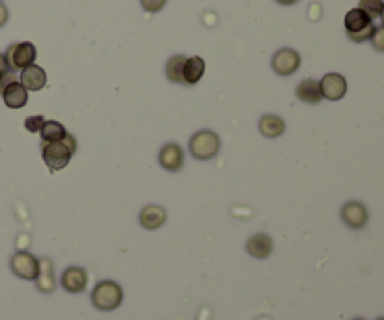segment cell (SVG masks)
<instances>
[{
  "instance_id": "1",
  "label": "cell",
  "mask_w": 384,
  "mask_h": 320,
  "mask_svg": "<svg viewBox=\"0 0 384 320\" xmlns=\"http://www.w3.org/2000/svg\"><path fill=\"white\" fill-rule=\"evenodd\" d=\"M77 150V140L72 133L66 135V139L58 142H44L41 146V156H44L45 165L51 171H62L72 161L73 154Z\"/></svg>"
},
{
  "instance_id": "2",
  "label": "cell",
  "mask_w": 384,
  "mask_h": 320,
  "mask_svg": "<svg viewBox=\"0 0 384 320\" xmlns=\"http://www.w3.org/2000/svg\"><path fill=\"white\" fill-rule=\"evenodd\" d=\"M219 150H222V140H219V135L214 133L212 129H200L191 135L190 152L195 159L208 161L212 157H216Z\"/></svg>"
},
{
  "instance_id": "3",
  "label": "cell",
  "mask_w": 384,
  "mask_h": 320,
  "mask_svg": "<svg viewBox=\"0 0 384 320\" xmlns=\"http://www.w3.org/2000/svg\"><path fill=\"white\" fill-rule=\"evenodd\" d=\"M90 298H92V303H94L96 309H100V311H115L117 307H120V303L124 300L122 286L115 283V281H100L94 286Z\"/></svg>"
},
{
  "instance_id": "4",
  "label": "cell",
  "mask_w": 384,
  "mask_h": 320,
  "mask_svg": "<svg viewBox=\"0 0 384 320\" xmlns=\"http://www.w3.org/2000/svg\"><path fill=\"white\" fill-rule=\"evenodd\" d=\"M375 28L377 27L373 25V21H371L360 8H354V10L347 11L345 30L349 39L357 41V44L368 41V39H371V36H373Z\"/></svg>"
},
{
  "instance_id": "5",
  "label": "cell",
  "mask_w": 384,
  "mask_h": 320,
  "mask_svg": "<svg viewBox=\"0 0 384 320\" xmlns=\"http://www.w3.org/2000/svg\"><path fill=\"white\" fill-rule=\"evenodd\" d=\"M36 47L30 41H21V44H11L4 53V58L8 62V67L11 72H23L25 67L32 66L36 60Z\"/></svg>"
},
{
  "instance_id": "6",
  "label": "cell",
  "mask_w": 384,
  "mask_h": 320,
  "mask_svg": "<svg viewBox=\"0 0 384 320\" xmlns=\"http://www.w3.org/2000/svg\"><path fill=\"white\" fill-rule=\"evenodd\" d=\"M11 272L25 281H36L39 272V260L28 251H17L10 260Z\"/></svg>"
},
{
  "instance_id": "7",
  "label": "cell",
  "mask_w": 384,
  "mask_h": 320,
  "mask_svg": "<svg viewBox=\"0 0 384 320\" xmlns=\"http://www.w3.org/2000/svg\"><path fill=\"white\" fill-rule=\"evenodd\" d=\"M298 67H300V55L295 49L285 47L272 56V69L281 77H289L298 72Z\"/></svg>"
},
{
  "instance_id": "8",
  "label": "cell",
  "mask_w": 384,
  "mask_h": 320,
  "mask_svg": "<svg viewBox=\"0 0 384 320\" xmlns=\"http://www.w3.org/2000/svg\"><path fill=\"white\" fill-rule=\"evenodd\" d=\"M87 283H89V274L81 266H70L64 269L60 277L62 288L70 294H81L87 288Z\"/></svg>"
},
{
  "instance_id": "9",
  "label": "cell",
  "mask_w": 384,
  "mask_h": 320,
  "mask_svg": "<svg viewBox=\"0 0 384 320\" xmlns=\"http://www.w3.org/2000/svg\"><path fill=\"white\" fill-rule=\"evenodd\" d=\"M341 219L349 229H364L368 225V208L358 201L347 202L341 208Z\"/></svg>"
},
{
  "instance_id": "10",
  "label": "cell",
  "mask_w": 384,
  "mask_h": 320,
  "mask_svg": "<svg viewBox=\"0 0 384 320\" xmlns=\"http://www.w3.org/2000/svg\"><path fill=\"white\" fill-rule=\"evenodd\" d=\"M158 161L165 171L171 173H179L180 168L184 167V150L182 146L177 142H169V145L162 146V150L158 154Z\"/></svg>"
},
{
  "instance_id": "11",
  "label": "cell",
  "mask_w": 384,
  "mask_h": 320,
  "mask_svg": "<svg viewBox=\"0 0 384 320\" xmlns=\"http://www.w3.org/2000/svg\"><path fill=\"white\" fill-rule=\"evenodd\" d=\"M319 83H321L323 98H326V100L338 101L347 94V81L340 73H326Z\"/></svg>"
},
{
  "instance_id": "12",
  "label": "cell",
  "mask_w": 384,
  "mask_h": 320,
  "mask_svg": "<svg viewBox=\"0 0 384 320\" xmlns=\"http://www.w3.org/2000/svg\"><path fill=\"white\" fill-rule=\"evenodd\" d=\"M167 221V212L165 208L158 206V204H148L141 210L139 213V223L143 229L146 230H156Z\"/></svg>"
},
{
  "instance_id": "13",
  "label": "cell",
  "mask_w": 384,
  "mask_h": 320,
  "mask_svg": "<svg viewBox=\"0 0 384 320\" xmlns=\"http://www.w3.org/2000/svg\"><path fill=\"white\" fill-rule=\"evenodd\" d=\"M19 83H21L28 92H38V90H41L45 84H47V73H45L44 67L32 64V66H28L23 69L21 75H19Z\"/></svg>"
},
{
  "instance_id": "14",
  "label": "cell",
  "mask_w": 384,
  "mask_h": 320,
  "mask_svg": "<svg viewBox=\"0 0 384 320\" xmlns=\"http://www.w3.org/2000/svg\"><path fill=\"white\" fill-rule=\"evenodd\" d=\"M0 95H2L6 107H10V109H23L28 101V90L19 81L8 84Z\"/></svg>"
},
{
  "instance_id": "15",
  "label": "cell",
  "mask_w": 384,
  "mask_h": 320,
  "mask_svg": "<svg viewBox=\"0 0 384 320\" xmlns=\"http://www.w3.org/2000/svg\"><path fill=\"white\" fill-rule=\"evenodd\" d=\"M296 98L307 105H317L323 100V92H321V83L315 79H304L298 86H296Z\"/></svg>"
},
{
  "instance_id": "16",
  "label": "cell",
  "mask_w": 384,
  "mask_h": 320,
  "mask_svg": "<svg viewBox=\"0 0 384 320\" xmlns=\"http://www.w3.org/2000/svg\"><path fill=\"white\" fill-rule=\"evenodd\" d=\"M245 249L250 253L251 257L255 258H267L272 255L274 249V240L264 232H259V234L251 236L248 244H245Z\"/></svg>"
},
{
  "instance_id": "17",
  "label": "cell",
  "mask_w": 384,
  "mask_h": 320,
  "mask_svg": "<svg viewBox=\"0 0 384 320\" xmlns=\"http://www.w3.org/2000/svg\"><path fill=\"white\" fill-rule=\"evenodd\" d=\"M36 285H38V291L44 292V294H51V292L56 288L55 274H53V262L51 258H41L39 260V272L38 277H36Z\"/></svg>"
},
{
  "instance_id": "18",
  "label": "cell",
  "mask_w": 384,
  "mask_h": 320,
  "mask_svg": "<svg viewBox=\"0 0 384 320\" xmlns=\"http://www.w3.org/2000/svg\"><path fill=\"white\" fill-rule=\"evenodd\" d=\"M259 129L261 133L268 139H276V137H281L285 131V120L283 118L276 116V114H264V116L259 120Z\"/></svg>"
},
{
  "instance_id": "19",
  "label": "cell",
  "mask_w": 384,
  "mask_h": 320,
  "mask_svg": "<svg viewBox=\"0 0 384 320\" xmlns=\"http://www.w3.org/2000/svg\"><path fill=\"white\" fill-rule=\"evenodd\" d=\"M205 60L200 56H191V58H188L184 64V73H182L184 84L199 83L203 75H205Z\"/></svg>"
},
{
  "instance_id": "20",
  "label": "cell",
  "mask_w": 384,
  "mask_h": 320,
  "mask_svg": "<svg viewBox=\"0 0 384 320\" xmlns=\"http://www.w3.org/2000/svg\"><path fill=\"white\" fill-rule=\"evenodd\" d=\"M39 135H41L44 142H58V140L66 139L68 131L60 122H56V120H45V124L39 129Z\"/></svg>"
},
{
  "instance_id": "21",
  "label": "cell",
  "mask_w": 384,
  "mask_h": 320,
  "mask_svg": "<svg viewBox=\"0 0 384 320\" xmlns=\"http://www.w3.org/2000/svg\"><path fill=\"white\" fill-rule=\"evenodd\" d=\"M188 60V56L184 55H174L169 58L167 66H165V75L171 83H179L184 84V77H182V73H184V64Z\"/></svg>"
},
{
  "instance_id": "22",
  "label": "cell",
  "mask_w": 384,
  "mask_h": 320,
  "mask_svg": "<svg viewBox=\"0 0 384 320\" xmlns=\"http://www.w3.org/2000/svg\"><path fill=\"white\" fill-rule=\"evenodd\" d=\"M358 8L373 21V19L380 17V13H383V0H360Z\"/></svg>"
},
{
  "instance_id": "23",
  "label": "cell",
  "mask_w": 384,
  "mask_h": 320,
  "mask_svg": "<svg viewBox=\"0 0 384 320\" xmlns=\"http://www.w3.org/2000/svg\"><path fill=\"white\" fill-rule=\"evenodd\" d=\"M167 4V0H141V6H143V10L148 11V13H158V11H162Z\"/></svg>"
},
{
  "instance_id": "24",
  "label": "cell",
  "mask_w": 384,
  "mask_h": 320,
  "mask_svg": "<svg viewBox=\"0 0 384 320\" xmlns=\"http://www.w3.org/2000/svg\"><path fill=\"white\" fill-rule=\"evenodd\" d=\"M45 124V118L44 116H28L27 120H25V128L28 129V131H32V133H39V129H41V126Z\"/></svg>"
},
{
  "instance_id": "25",
  "label": "cell",
  "mask_w": 384,
  "mask_h": 320,
  "mask_svg": "<svg viewBox=\"0 0 384 320\" xmlns=\"http://www.w3.org/2000/svg\"><path fill=\"white\" fill-rule=\"evenodd\" d=\"M371 45H373L377 51L384 53V27L375 28L373 36H371Z\"/></svg>"
},
{
  "instance_id": "26",
  "label": "cell",
  "mask_w": 384,
  "mask_h": 320,
  "mask_svg": "<svg viewBox=\"0 0 384 320\" xmlns=\"http://www.w3.org/2000/svg\"><path fill=\"white\" fill-rule=\"evenodd\" d=\"M8 17H10V11H8V8L4 6V2H0V28L8 22Z\"/></svg>"
},
{
  "instance_id": "27",
  "label": "cell",
  "mask_w": 384,
  "mask_h": 320,
  "mask_svg": "<svg viewBox=\"0 0 384 320\" xmlns=\"http://www.w3.org/2000/svg\"><path fill=\"white\" fill-rule=\"evenodd\" d=\"M276 2H278V4H281V6H290V4H296L298 0H276Z\"/></svg>"
},
{
  "instance_id": "28",
  "label": "cell",
  "mask_w": 384,
  "mask_h": 320,
  "mask_svg": "<svg viewBox=\"0 0 384 320\" xmlns=\"http://www.w3.org/2000/svg\"><path fill=\"white\" fill-rule=\"evenodd\" d=\"M380 17H383V22H384V2H383V13H380ZM384 27V25H383Z\"/></svg>"
},
{
  "instance_id": "29",
  "label": "cell",
  "mask_w": 384,
  "mask_h": 320,
  "mask_svg": "<svg viewBox=\"0 0 384 320\" xmlns=\"http://www.w3.org/2000/svg\"><path fill=\"white\" fill-rule=\"evenodd\" d=\"M0 79H2V69H0Z\"/></svg>"
},
{
  "instance_id": "30",
  "label": "cell",
  "mask_w": 384,
  "mask_h": 320,
  "mask_svg": "<svg viewBox=\"0 0 384 320\" xmlns=\"http://www.w3.org/2000/svg\"><path fill=\"white\" fill-rule=\"evenodd\" d=\"M377 320H384V316H380V319H377Z\"/></svg>"
},
{
  "instance_id": "31",
  "label": "cell",
  "mask_w": 384,
  "mask_h": 320,
  "mask_svg": "<svg viewBox=\"0 0 384 320\" xmlns=\"http://www.w3.org/2000/svg\"><path fill=\"white\" fill-rule=\"evenodd\" d=\"M354 320H364V319H354Z\"/></svg>"
},
{
  "instance_id": "32",
  "label": "cell",
  "mask_w": 384,
  "mask_h": 320,
  "mask_svg": "<svg viewBox=\"0 0 384 320\" xmlns=\"http://www.w3.org/2000/svg\"><path fill=\"white\" fill-rule=\"evenodd\" d=\"M0 2H2V0H0Z\"/></svg>"
}]
</instances>
